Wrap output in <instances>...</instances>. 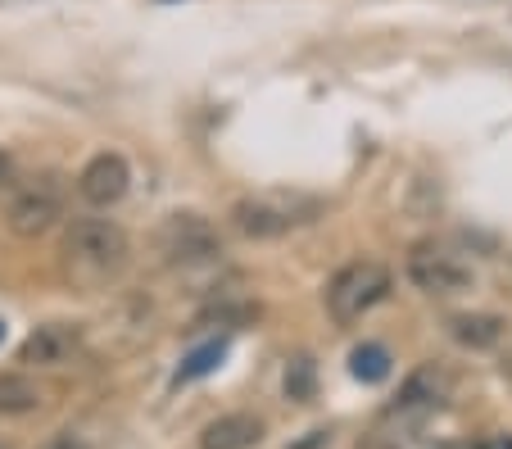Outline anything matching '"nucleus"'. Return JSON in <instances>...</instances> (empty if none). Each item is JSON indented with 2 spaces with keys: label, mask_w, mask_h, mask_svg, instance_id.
Masks as SVG:
<instances>
[{
  "label": "nucleus",
  "mask_w": 512,
  "mask_h": 449,
  "mask_svg": "<svg viewBox=\"0 0 512 449\" xmlns=\"http://www.w3.org/2000/svg\"><path fill=\"white\" fill-rule=\"evenodd\" d=\"M132 241L114 218H73L64 232V268L82 286H105L127 268Z\"/></svg>",
  "instance_id": "nucleus-1"
},
{
  "label": "nucleus",
  "mask_w": 512,
  "mask_h": 449,
  "mask_svg": "<svg viewBox=\"0 0 512 449\" xmlns=\"http://www.w3.org/2000/svg\"><path fill=\"white\" fill-rule=\"evenodd\" d=\"M318 214L322 200L304 196V191H259V196H245L232 205V227L245 241H277V236L313 223Z\"/></svg>",
  "instance_id": "nucleus-2"
},
{
  "label": "nucleus",
  "mask_w": 512,
  "mask_h": 449,
  "mask_svg": "<svg viewBox=\"0 0 512 449\" xmlns=\"http://www.w3.org/2000/svg\"><path fill=\"white\" fill-rule=\"evenodd\" d=\"M390 286H395V277H390V268L381 259H354L327 282V313L340 327H349L358 318H368L390 295Z\"/></svg>",
  "instance_id": "nucleus-3"
},
{
  "label": "nucleus",
  "mask_w": 512,
  "mask_h": 449,
  "mask_svg": "<svg viewBox=\"0 0 512 449\" xmlns=\"http://www.w3.org/2000/svg\"><path fill=\"white\" fill-rule=\"evenodd\" d=\"M64 205H68L64 177L37 173V177H28V182L14 186L10 205H5V223H10L14 236H23V241H37V236H46L50 227L64 218Z\"/></svg>",
  "instance_id": "nucleus-4"
},
{
  "label": "nucleus",
  "mask_w": 512,
  "mask_h": 449,
  "mask_svg": "<svg viewBox=\"0 0 512 449\" xmlns=\"http://www.w3.org/2000/svg\"><path fill=\"white\" fill-rule=\"evenodd\" d=\"M155 254L168 268H195L223 259V232L209 223L204 214H168L155 227Z\"/></svg>",
  "instance_id": "nucleus-5"
},
{
  "label": "nucleus",
  "mask_w": 512,
  "mask_h": 449,
  "mask_svg": "<svg viewBox=\"0 0 512 449\" xmlns=\"http://www.w3.org/2000/svg\"><path fill=\"white\" fill-rule=\"evenodd\" d=\"M408 282L417 286L422 295H435V300H445V295H463L476 286V273L472 264H463L454 250H445V245L435 241H422L408 250V264H404Z\"/></svg>",
  "instance_id": "nucleus-6"
},
{
  "label": "nucleus",
  "mask_w": 512,
  "mask_h": 449,
  "mask_svg": "<svg viewBox=\"0 0 512 449\" xmlns=\"http://www.w3.org/2000/svg\"><path fill=\"white\" fill-rule=\"evenodd\" d=\"M127 186H132V168L118 150H100V155L87 159V168L78 173V196L96 209H109L127 196Z\"/></svg>",
  "instance_id": "nucleus-7"
},
{
  "label": "nucleus",
  "mask_w": 512,
  "mask_h": 449,
  "mask_svg": "<svg viewBox=\"0 0 512 449\" xmlns=\"http://www.w3.org/2000/svg\"><path fill=\"white\" fill-rule=\"evenodd\" d=\"M82 350V323H41L19 345V363L28 368H64Z\"/></svg>",
  "instance_id": "nucleus-8"
},
{
  "label": "nucleus",
  "mask_w": 512,
  "mask_h": 449,
  "mask_svg": "<svg viewBox=\"0 0 512 449\" xmlns=\"http://www.w3.org/2000/svg\"><path fill=\"white\" fill-rule=\"evenodd\" d=\"M263 440V422L254 413H227L200 431V449H254Z\"/></svg>",
  "instance_id": "nucleus-9"
},
{
  "label": "nucleus",
  "mask_w": 512,
  "mask_h": 449,
  "mask_svg": "<svg viewBox=\"0 0 512 449\" xmlns=\"http://www.w3.org/2000/svg\"><path fill=\"white\" fill-rule=\"evenodd\" d=\"M445 327L463 350H494L503 341V332H508V323L499 313H454Z\"/></svg>",
  "instance_id": "nucleus-10"
},
{
  "label": "nucleus",
  "mask_w": 512,
  "mask_h": 449,
  "mask_svg": "<svg viewBox=\"0 0 512 449\" xmlns=\"http://www.w3.org/2000/svg\"><path fill=\"white\" fill-rule=\"evenodd\" d=\"M445 372L435 368V363H426V368H417L413 377L404 381V391H399V404L395 409L399 413H426V409H435V404L445 400Z\"/></svg>",
  "instance_id": "nucleus-11"
},
{
  "label": "nucleus",
  "mask_w": 512,
  "mask_h": 449,
  "mask_svg": "<svg viewBox=\"0 0 512 449\" xmlns=\"http://www.w3.org/2000/svg\"><path fill=\"white\" fill-rule=\"evenodd\" d=\"M41 404V386L23 372H0V418H19Z\"/></svg>",
  "instance_id": "nucleus-12"
},
{
  "label": "nucleus",
  "mask_w": 512,
  "mask_h": 449,
  "mask_svg": "<svg viewBox=\"0 0 512 449\" xmlns=\"http://www.w3.org/2000/svg\"><path fill=\"white\" fill-rule=\"evenodd\" d=\"M227 359V341L218 336V341H204L200 350H191L186 354V363L177 368V386H186V381H200V377H209L218 363Z\"/></svg>",
  "instance_id": "nucleus-13"
},
{
  "label": "nucleus",
  "mask_w": 512,
  "mask_h": 449,
  "mask_svg": "<svg viewBox=\"0 0 512 449\" xmlns=\"http://www.w3.org/2000/svg\"><path fill=\"white\" fill-rule=\"evenodd\" d=\"M349 372H354L358 381H386L390 377V350L386 345H358V350L349 354Z\"/></svg>",
  "instance_id": "nucleus-14"
},
{
  "label": "nucleus",
  "mask_w": 512,
  "mask_h": 449,
  "mask_svg": "<svg viewBox=\"0 0 512 449\" xmlns=\"http://www.w3.org/2000/svg\"><path fill=\"white\" fill-rule=\"evenodd\" d=\"M286 395L295 404H309L313 395H318V368H313L309 359H295L286 368Z\"/></svg>",
  "instance_id": "nucleus-15"
},
{
  "label": "nucleus",
  "mask_w": 512,
  "mask_h": 449,
  "mask_svg": "<svg viewBox=\"0 0 512 449\" xmlns=\"http://www.w3.org/2000/svg\"><path fill=\"white\" fill-rule=\"evenodd\" d=\"M37 449H91V445L78 436V431H55V436H50V440H41Z\"/></svg>",
  "instance_id": "nucleus-16"
},
{
  "label": "nucleus",
  "mask_w": 512,
  "mask_h": 449,
  "mask_svg": "<svg viewBox=\"0 0 512 449\" xmlns=\"http://www.w3.org/2000/svg\"><path fill=\"white\" fill-rule=\"evenodd\" d=\"M5 177H10V155L0 150V182H5Z\"/></svg>",
  "instance_id": "nucleus-17"
},
{
  "label": "nucleus",
  "mask_w": 512,
  "mask_h": 449,
  "mask_svg": "<svg viewBox=\"0 0 512 449\" xmlns=\"http://www.w3.org/2000/svg\"><path fill=\"white\" fill-rule=\"evenodd\" d=\"M0 341H5V323H0Z\"/></svg>",
  "instance_id": "nucleus-18"
},
{
  "label": "nucleus",
  "mask_w": 512,
  "mask_h": 449,
  "mask_svg": "<svg viewBox=\"0 0 512 449\" xmlns=\"http://www.w3.org/2000/svg\"><path fill=\"white\" fill-rule=\"evenodd\" d=\"M0 449H10V445H5V440H0Z\"/></svg>",
  "instance_id": "nucleus-19"
}]
</instances>
